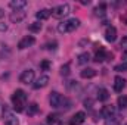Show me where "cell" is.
Segmentation results:
<instances>
[{"label":"cell","mask_w":127,"mask_h":125,"mask_svg":"<svg viewBox=\"0 0 127 125\" xmlns=\"http://www.w3.org/2000/svg\"><path fill=\"white\" fill-rule=\"evenodd\" d=\"M25 100H27V94L24 90H16L12 94V103H13V109L16 112H22L24 106H25Z\"/></svg>","instance_id":"2"},{"label":"cell","mask_w":127,"mask_h":125,"mask_svg":"<svg viewBox=\"0 0 127 125\" xmlns=\"http://www.w3.org/2000/svg\"><path fill=\"white\" fill-rule=\"evenodd\" d=\"M3 121H4V125H18L19 121L15 115L9 113V112H4L3 110Z\"/></svg>","instance_id":"8"},{"label":"cell","mask_w":127,"mask_h":125,"mask_svg":"<svg viewBox=\"0 0 127 125\" xmlns=\"http://www.w3.org/2000/svg\"><path fill=\"white\" fill-rule=\"evenodd\" d=\"M123 47V50H124V55H127V44H124V46H121Z\"/></svg>","instance_id":"31"},{"label":"cell","mask_w":127,"mask_h":125,"mask_svg":"<svg viewBox=\"0 0 127 125\" xmlns=\"http://www.w3.org/2000/svg\"><path fill=\"white\" fill-rule=\"evenodd\" d=\"M47 83H49V77H47V75H41V77L34 83V88H35V90L43 88V87H46V85H47Z\"/></svg>","instance_id":"14"},{"label":"cell","mask_w":127,"mask_h":125,"mask_svg":"<svg viewBox=\"0 0 127 125\" xmlns=\"http://www.w3.org/2000/svg\"><path fill=\"white\" fill-rule=\"evenodd\" d=\"M105 7H106V6H105V4H103V3H102V4H100V6H97V7H96V9H95L96 15H100V16H102V15H103V13H105Z\"/></svg>","instance_id":"24"},{"label":"cell","mask_w":127,"mask_h":125,"mask_svg":"<svg viewBox=\"0 0 127 125\" xmlns=\"http://www.w3.org/2000/svg\"><path fill=\"white\" fill-rule=\"evenodd\" d=\"M97 99H99L100 102H106V100L109 99L108 90H106V88H99V91H97Z\"/></svg>","instance_id":"18"},{"label":"cell","mask_w":127,"mask_h":125,"mask_svg":"<svg viewBox=\"0 0 127 125\" xmlns=\"http://www.w3.org/2000/svg\"><path fill=\"white\" fill-rule=\"evenodd\" d=\"M115 71H117V72L127 71V62H123V63H120V65H117V66H115Z\"/></svg>","instance_id":"26"},{"label":"cell","mask_w":127,"mask_h":125,"mask_svg":"<svg viewBox=\"0 0 127 125\" xmlns=\"http://www.w3.org/2000/svg\"><path fill=\"white\" fill-rule=\"evenodd\" d=\"M78 25H80V21L75 19V18H71V19H66V21H64V22H61L58 25V31L62 32V34H65V32H72L78 28Z\"/></svg>","instance_id":"3"},{"label":"cell","mask_w":127,"mask_h":125,"mask_svg":"<svg viewBox=\"0 0 127 125\" xmlns=\"http://www.w3.org/2000/svg\"><path fill=\"white\" fill-rule=\"evenodd\" d=\"M50 66H52V63L49 62V61H43V62L40 63V68H41L43 71H49Z\"/></svg>","instance_id":"22"},{"label":"cell","mask_w":127,"mask_h":125,"mask_svg":"<svg viewBox=\"0 0 127 125\" xmlns=\"http://www.w3.org/2000/svg\"><path fill=\"white\" fill-rule=\"evenodd\" d=\"M68 74H69V63H65L62 68H61V75L65 77V75H68Z\"/></svg>","instance_id":"25"},{"label":"cell","mask_w":127,"mask_h":125,"mask_svg":"<svg viewBox=\"0 0 127 125\" xmlns=\"http://www.w3.org/2000/svg\"><path fill=\"white\" fill-rule=\"evenodd\" d=\"M105 40L109 43H114L117 40V28L115 27H108L105 31Z\"/></svg>","instance_id":"9"},{"label":"cell","mask_w":127,"mask_h":125,"mask_svg":"<svg viewBox=\"0 0 127 125\" xmlns=\"http://www.w3.org/2000/svg\"><path fill=\"white\" fill-rule=\"evenodd\" d=\"M4 16V10L3 9H0V18H3Z\"/></svg>","instance_id":"32"},{"label":"cell","mask_w":127,"mask_h":125,"mask_svg":"<svg viewBox=\"0 0 127 125\" xmlns=\"http://www.w3.org/2000/svg\"><path fill=\"white\" fill-rule=\"evenodd\" d=\"M118 106L121 107V109H124V107H127V96H120L118 97Z\"/></svg>","instance_id":"20"},{"label":"cell","mask_w":127,"mask_h":125,"mask_svg":"<svg viewBox=\"0 0 127 125\" xmlns=\"http://www.w3.org/2000/svg\"><path fill=\"white\" fill-rule=\"evenodd\" d=\"M84 121H86V113H84V112H77V113L71 118L69 125H81Z\"/></svg>","instance_id":"10"},{"label":"cell","mask_w":127,"mask_h":125,"mask_svg":"<svg viewBox=\"0 0 127 125\" xmlns=\"http://www.w3.org/2000/svg\"><path fill=\"white\" fill-rule=\"evenodd\" d=\"M69 10H71L69 4H66V3H65V4H59V6H56L55 9H52V16L61 19V18L66 16V15L69 13Z\"/></svg>","instance_id":"4"},{"label":"cell","mask_w":127,"mask_h":125,"mask_svg":"<svg viewBox=\"0 0 127 125\" xmlns=\"http://www.w3.org/2000/svg\"><path fill=\"white\" fill-rule=\"evenodd\" d=\"M37 110H38V106L35 104V103H31L30 106H28V115H34V113H37Z\"/></svg>","instance_id":"21"},{"label":"cell","mask_w":127,"mask_h":125,"mask_svg":"<svg viewBox=\"0 0 127 125\" xmlns=\"http://www.w3.org/2000/svg\"><path fill=\"white\" fill-rule=\"evenodd\" d=\"M49 102H50V106L55 107V109H68L71 106V102L66 97H64L62 94L56 93V91H53V93L50 94Z\"/></svg>","instance_id":"1"},{"label":"cell","mask_w":127,"mask_h":125,"mask_svg":"<svg viewBox=\"0 0 127 125\" xmlns=\"http://www.w3.org/2000/svg\"><path fill=\"white\" fill-rule=\"evenodd\" d=\"M100 115H102L103 118L109 119V118H112V116L115 115V107H114V106H103L102 110H100Z\"/></svg>","instance_id":"12"},{"label":"cell","mask_w":127,"mask_h":125,"mask_svg":"<svg viewBox=\"0 0 127 125\" xmlns=\"http://www.w3.org/2000/svg\"><path fill=\"white\" fill-rule=\"evenodd\" d=\"M50 13H52V10H49V9H41V10H38V12L35 13V16H37V19L44 21V19H47V18L50 16Z\"/></svg>","instance_id":"17"},{"label":"cell","mask_w":127,"mask_h":125,"mask_svg":"<svg viewBox=\"0 0 127 125\" xmlns=\"http://www.w3.org/2000/svg\"><path fill=\"white\" fill-rule=\"evenodd\" d=\"M121 22H123V24H126V25H127V12H124V13L121 15Z\"/></svg>","instance_id":"29"},{"label":"cell","mask_w":127,"mask_h":125,"mask_svg":"<svg viewBox=\"0 0 127 125\" xmlns=\"http://www.w3.org/2000/svg\"><path fill=\"white\" fill-rule=\"evenodd\" d=\"M80 75H81V78H93L96 75V71L93 68H86V69H83L81 72H80Z\"/></svg>","instance_id":"16"},{"label":"cell","mask_w":127,"mask_h":125,"mask_svg":"<svg viewBox=\"0 0 127 125\" xmlns=\"http://www.w3.org/2000/svg\"><path fill=\"white\" fill-rule=\"evenodd\" d=\"M56 41H53V43H49V44H46V49H49V50H53V49H56Z\"/></svg>","instance_id":"28"},{"label":"cell","mask_w":127,"mask_h":125,"mask_svg":"<svg viewBox=\"0 0 127 125\" xmlns=\"http://www.w3.org/2000/svg\"><path fill=\"white\" fill-rule=\"evenodd\" d=\"M32 80H34V71H32V69L24 71V72L21 74V77H19V81L24 83V84H30V83H32Z\"/></svg>","instance_id":"6"},{"label":"cell","mask_w":127,"mask_h":125,"mask_svg":"<svg viewBox=\"0 0 127 125\" xmlns=\"http://www.w3.org/2000/svg\"><path fill=\"white\" fill-rule=\"evenodd\" d=\"M89 59H90L89 53H81V55L78 56V63H80V65H84V63L89 62Z\"/></svg>","instance_id":"19"},{"label":"cell","mask_w":127,"mask_h":125,"mask_svg":"<svg viewBox=\"0 0 127 125\" xmlns=\"http://www.w3.org/2000/svg\"><path fill=\"white\" fill-rule=\"evenodd\" d=\"M35 43V38L32 37V35H27V37H24L19 43H18V49H27V47H30V46H32Z\"/></svg>","instance_id":"7"},{"label":"cell","mask_w":127,"mask_h":125,"mask_svg":"<svg viewBox=\"0 0 127 125\" xmlns=\"http://www.w3.org/2000/svg\"><path fill=\"white\" fill-rule=\"evenodd\" d=\"M30 30H31V31H34V32L40 31V30H41V24H40V22H34V24H31V25H30Z\"/></svg>","instance_id":"23"},{"label":"cell","mask_w":127,"mask_h":125,"mask_svg":"<svg viewBox=\"0 0 127 125\" xmlns=\"http://www.w3.org/2000/svg\"><path fill=\"white\" fill-rule=\"evenodd\" d=\"M124 87H126V80L123 77H115L114 78V90L117 93H121Z\"/></svg>","instance_id":"11"},{"label":"cell","mask_w":127,"mask_h":125,"mask_svg":"<svg viewBox=\"0 0 127 125\" xmlns=\"http://www.w3.org/2000/svg\"><path fill=\"white\" fill-rule=\"evenodd\" d=\"M24 18H25V12H22V10H15V12L10 13V21L15 22V24L21 22Z\"/></svg>","instance_id":"13"},{"label":"cell","mask_w":127,"mask_h":125,"mask_svg":"<svg viewBox=\"0 0 127 125\" xmlns=\"http://www.w3.org/2000/svg\"><path fill=\"white\" fill-rule=\"evenodd\" d=\"M56 121H58V119H56V115H52V113L47 115V122H49V124H55Z\"/></svg>","instance_id":"27"},{"label":"cell","mask_w":127,"mask_h":125,"mask_svg":"<svg viewBox=\"0 0 127 125\" xmlns=\"http://www.w3.org/2000/svg\"><path fill=\"white\" fill-rule=\"evenodd\" d=\"M112 59V53H108L105 49H99V52H96L95 55V62L100 63L103 61H111Z\"/></svg>","instance_id":"5"},{"label":"cell","mask_w":127,"mask_h":125,"mask_svg":"<svg viewBox=\"0 0 127 125\" xmlns=\"http://www.w3.org/2000/svg\"><path fill=\"white\" fill-rule=\"evenodd\" d=\"M9 6H10L12 9H15V10H22V9L27 6V1H25V0H12V1L9 3Z\"/></svg>","instance_id":"15"},{"label":"cell","mask_w":127,"mask_h":125,"mask_svg":"<svg viewBox=\"0 0 127 125\" xmlns=\"http://www.w3.org/2000/svg\"><path fill=\"white\" fill-rule=\"evenodd\" d=\"M6 30H7V25H6V24H1V22H0V31H6Z\"/></svg>","instance_id":"30"}]
</instances>
